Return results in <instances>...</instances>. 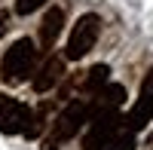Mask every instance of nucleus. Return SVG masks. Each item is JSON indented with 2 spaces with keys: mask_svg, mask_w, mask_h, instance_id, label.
Returning a JSON list of instances; mask_svg holds the SVG:
<instances>
[{
  "mask_svg": "<svg viewBox=\"0 0 153 150\" xmlns=\"http://www.w3.org/2000/svg\"><path fill=\"white\" fill-rule=\"evenodd\" d=\"M43 3H46V0H16V12H19V16H28V12L40 9Z\"/></svg>",
  "mask_w": 153,
  "mask_h": 150,
  "instance_id": "nucleus-13",
  "label": "nucleus"
},
{
  "mask_svg": "<svg viewBox=\"0 0 153 150\" xmlns=\"http://www.w3.org/2000/svg\"><path fill=\"white\" fill-rule=\"evenodd\" d=\"M123 101H126V86H120V83H107L98 95L89 98V117L98 120V117L117 114V110L123 107ZM92 120H89V123H92Z\"/></svg>",
  "mask_w": 153,
  "mask_h": 150,
  "instance_id": "nucleus-6",
  "label": "nucleus"
},
{
  "mask_svg": "<svg viewBox=\"0 0 153 150\" xmlns=\"http://www.w3.org/2000/svg\"><path fill=\"white\" fill-rule=\"evenodd\" d=\"M34 65H37V46H34V40L22 37L6 49L3 61H0V77L9 86H19L28 80V74H34Z\"/></svg>",
  "mask_w": 153,
  "mask_h": 150,
  "instance_id": "nucleus-2",
  "label": "nucleus"
},
{
  "mask_svg": "<svg viewBox=\"0 0 153 150\" xmlns=\"http://www.w3.org/2000/svg\"><path fill=\"white\" fill-rule=\"evenodd\" d=\"M46 117H49V101L34 110V117H31V123H28V129H25V135H28V138H40L43 129H46Z\"/></svg>",
  "mask_w": 153,
  "mask_h": 150,
  "instance_id": "nucleus-11",
  "label": "nucleus"
},
{
  "mask_svg": "<svg viewBox=\"0 0 153 150\" xmlns=\"http://www.w3.org/2000/svg\"><path fill=\"white\" fill-rule=\"evenodd\" d=\"M107 77H110V68H107V65H95V68H89L86 77L80 80V92H83L86 98L98 95V92L107 86Z\"/></svg>",
  "mask_w": 153,
  "mask_h": 150,
  "instance_id": "nucleus-10",
  "label": "nucleus"
},
{
  "mask_svg": "<svg viewBox=\"0 0 153 150\" xmlns=\"http://www.w3.org/2000/svg\"><path fill=\"white\" fill-rule=\"evenodd\" d=\"M61 80H65V61L58 55H52L43 61L40 74L34 77V92H52V86H58Z\"/></svg>",
  "mask_w": 153,
  "mask_h": 150,
  "instance_id": "nucleus-8",
  "label": "nucleus"
},
{
  "mask_svg": "<svg viewBox=\"0 0 153 150\" xmlns=\"http://www.w3.org/2000/svg\"><path fill=\"white\" fill-rule=\"evenodd\" d=\"M61 28H65V12H61L58 6H52L43 16V22H40V46L52 49L55 40H58V34H61Z\"/></svg>",
  "mask_w": 153,
  "mask_h": 150,
  "instance_id": "nucleus-9",
  "label": "nucleus"
},
{
  "mask_svg": "<svg viewBox=\"0 0 153 150\" xmlns=\"http://www.w3.org/2000/svg\"><path fill=\"white\" fill-rule=\"evenodd\" d=\"M89 120H92L89 117V98H74V101H68V107L61 110L52 120V126H49L46 138H43V150H58L65 141H71Z\"/></svg>",
  "mask_w": 153,
  "mask_h": 150,
  "instance_id": "nucleus-1",
  "label": "nucleus"
},
{
  "mask_svg": "<svg viewBox=\"0 0 153 150\" xmlns=\"http://www.w3.org/2000/svg\"><path fill=\"white\" fill-rule=\"evenodd\" d=\"M98 34H101V19L95 12H86V16L76 19L74 31H71V40H68V58L71 61H80L83 55H89L98 43Z\"/></svg>",
  "mask_w": 153,
  "mask_h": 150,
  "instance_id": "nucleus-3",
  "label": "nucleus"
},
{
  "mask_svg": "<svg viewBox=\"0 0 153 150\" xmlns=\"http://www.w3.org/2000/svg\"><path fill=\"white\" fill-rule=\"evenodd\" d=\"M6 28H9V12H0V37L6 34Z\"/></svg>",
  "mask_w": 153,
  "mask_h": 150,
  "instance_id": "nucleus-14",
  "label": "nucleus"
},
{
  "mask_svg": "<svg viewBox=\"0 0 153 150\" xmlns=\"http://www.w3.org/2000/svg\"><path fill=\"white\" fill-rule=\"evenodd\" d=\"M123 132H126V120L120 117V110H117V114H107V117H98V120L89 123L83 147L86 150H107Z\"/></svg>",
  "mask_w": 153,
  "mask_h": 150,
  "instance_id": "nucleus-4",
  "label": "nucleus"
},
{
  "mask_svg": "<svg viewBox=\"0 0 153 150\" xmlns=\"http://www.w3.org/2000/svg\"><path fill=\"white\" fill-rule=\"evenodd\" d=\"M31 117H34V110L28 104H22L19 98H9V95L0 92V132L3 135H25Z\"/></svg>",
  "mask_w": 153,
  "mask_h": 150,
  "instance_id": "nucleus-5",
  "label": "nucleus"
},
{
  "mask_svg": "<svg viewBox=\"0 0 153 150\" xmlns=\"http://www.w3.org/2000/svg\"><path fill=\"white\" fill-rule=\"evenodd\" d=\"M153 120V89H141V95H138V101L132 104L129 117H126V132H141L150 126Z\"/></svg>",
  "mask_w": 153,
  "mask_h": 150,
  "instance_id": "nucleus-7",
  "label": "nucleus"
},
{
  "mask_svg": "<svg viewBox=\"0 0 153 150\" xmlns=\"http://www.w3.org/2000/svg\"><path fill=\"white\" fill-rule=\"evenodd\" d=\"M107 150H135V135H132V132H123Z\"/></svg>",
  "mask_w": 153,
  "mask_h": 150,
  "instance_id": "nucleus-12",
  "label": "nucleus"
}]
</instances>
